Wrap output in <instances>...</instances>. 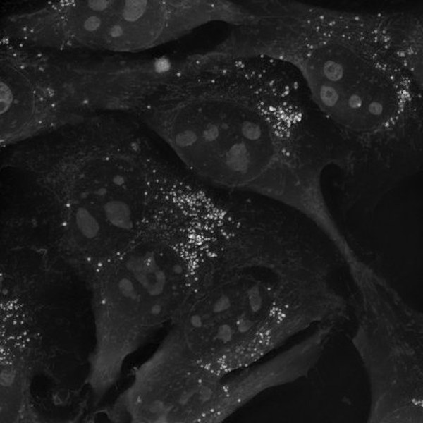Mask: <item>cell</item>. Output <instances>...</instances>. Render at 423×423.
Returning a JSON list of instances; mask_svg holds the SVG:
<instances>
[{"mask_svg":"<svg viewBox=\"0 0 423 423\" xmlns=\"http://www.w3.org/2000/svg\"><path fill=\"white\" fill-rule=\"evenodd\" d=\"M296 61L321 109L360 145L400 131L415 106L392 20L308 8Z\"/></svg>","mask_w":423,"mask_h":423,"instance_id":"obj_1","label":"cell"},{"mask_svg":"<svg viewBox=\"0 0 423 423\" xmlns=\"http://www.w3.org/2000/svg\"><path fill=\"white\" fill-rule=\"evenodd\" d=\"M141 78L139 65L125 54L15 44L6 57L4 92L16 123L41 136L91 116L133 110Z\"/></svg>","mask_w":423,"mask_h":423,"instance_id":"obj_2","label":"cell"},{"mask_svg":"<svg viewBox=\"0 0 423 423\" xmlns=\"http://www.w3.org/2000/svg\"><path fill=\"white\" fill-rule=\"evenodd\" d=\"M163 8L152 1H46L10 13L1 36L47 50L126 54L156 42Z\"/></svg>","mask_w":423,"mask_h":423,"instance_id":"obj_3","label":"cell"}]
</instances>
